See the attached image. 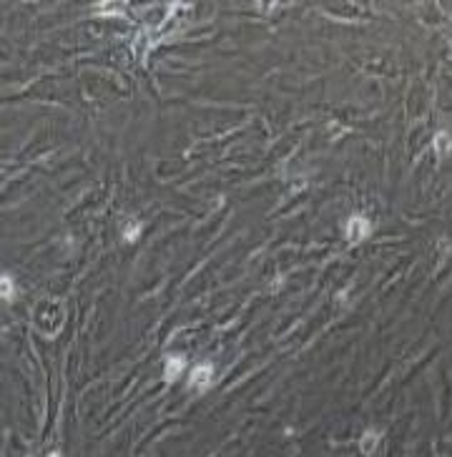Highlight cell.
<instances>
[{
    "label": "cell",
    "instance_id": "5",
    "mask_svg": "<svg viewBox=\"0 0 452 457\" xmlns=\"http://www.w3.org/2000/svg\"><path fill=\"white\" fill-rule=\"evenodd\" d=\"M374 447H377V432H367V435H364V440H362V452H364V455H369Z\"/></svg>",
    "mask_w": 452,
    "mask_h": 457
},
{
    "label": "cell",
    "instance_id": "3",
    "mask_svg": "<svg viewBox=\"0 0 452 457\" xmlns=\"http://www.w3.org/2000/svg\"><path fill=\"white\" fill-rule=\"evenodd\" d=\"M183 369H186V360H183V357H169L166 369H164V377H166L169 382H174V379H179V374Z\"/></svg>",
    "mask_w": 452,
    "mask_h": 457
},
{
    "label": "cell",
    "instance_id": "2",
    "mask_svg": "<svg viewBox=\"0 0 452 457\" xmlns=\"http://www.w3.org/2000/svg\"><path fill=\"white\" fill-rule=\"evenodd\" d=\"M369 234V221L364 216H352L347 224V239L349 241H362Z\"/></svg>",
    "mask_w": 452,
    "mask_h": 457
},
{
    "label": "cell",
    "instance_id": "6",
    "mask_svg": "<svg viewBox=\"0 0 452 457\" xmlns=\"http://www.w3.org/2000/svg\"><path fill=\"white\" fill-rule=\"evenodd\" d=\"M138 231H141V224H138V221H136L134 226L128 224V226L123 228V241H136V239H138Z\"/></svg>",
    "mask_w": 452,
    "mask_h": 457
},
{
    "label": "cell",
    "instance_id": "4",
    "mask_svg": "<svg viewBox=\"0 0 452 457\" xmlns=\"http://www.w3.org/2000/svg\"><path fill=\"white\" fill-rule=\"evenodd\" d=\"M0 284H3V299H5V302L15 299V286H13V279H10V274H3Z\"/></svg>",
    "mask_w": 452,
    "mask_h": 457
},
{
    "label": "cell",
    "instance_id": "7",
    "mask_svg": "<svg viewBox=\"0 0 452 457\" xmlns=\"http://www.w3.org/2000/svg\"><path fill=\"white\" fill-rule=\"evenodd\" d=\"M437 151H440V153L447 151V134H440V136H437Z\"/></svg>",
    "mask_w": 452,
    "mask_h": 457
},
{
    "label": "cell",
    "instance_id": "1",
    "mask_svg": "<svg viewBox=\"0 0 452 457\" xmlns=\"http://www.w3.org/2000/svg\"><path fill=\"white\" fill-rule=\"evenodd\" d=\"M211 377H214V367L211 365H199L193 367V372H191V379H188V387H193V389H206L209 384H211Z\"/></svg>",
    "mask_w": 452,
    "mask_h": 457
},
{
    "label": "cell",
    "instance_id": "8",
    "mask_svg": "<svg viewBox=\"0 0 452 457\" xmlns=\"http://www.w3.org/2000/svg\"><path fill=\"white\" fill-rule=\"evenodd\" d=\"M48 457H60V455H58V452H53V455H48Z\"/></svg>",
    "mask_w": 452,
    "mask_h": 457
}]
</instances>
